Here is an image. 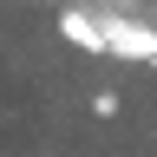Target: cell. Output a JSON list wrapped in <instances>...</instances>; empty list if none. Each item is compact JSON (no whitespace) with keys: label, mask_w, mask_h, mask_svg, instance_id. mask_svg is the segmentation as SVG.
<instances>
[{"label":"cell","mask_w":157,"mask_h":157,"mask_svg":"<svg viewBox=\"0 0 157 157\" xmlns=\"http://www.w3.org/2000/svg\"><path fill=\"white\" fill-rule=\"evenodd\" d=\"M98 20V46H105V59H144V66H157V26H144V20H124L111 7H92Z\"/></svg>","instance_id":"1"},{"label":"cell","mask_w":157,"mask_h":157,"mask_svg":"<svg viewBox=\"0 0 157 157\" xmlns=\"http://www.w3.org/2000/svg\"><path fill=\"white\" fill-rule=\"evenodd\" d=\"M59 39H66V46H78L85 59H105V46H98V20H92V7H59Z\"/></svg>","instance_id":"2"}]
</instances>
